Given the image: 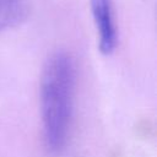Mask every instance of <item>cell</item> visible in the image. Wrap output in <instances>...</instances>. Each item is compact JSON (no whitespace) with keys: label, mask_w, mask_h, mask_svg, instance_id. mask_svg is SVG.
Masks as SVG:
<instances>
[{"label":"cell","mask_w":157,"mask_h":157,"mask_svg":"<svg viewBox=\"0 0 157 157\" xmlns=\"http://www.w3.org/2000/svg\"><path fill=\"white\" fill-rule=\"evenodd\" d=\"M75 87V65L65 52L52 54L43 67L40 80V108L43 139L47 151H63L71 124Z\"/></svg>","instance_id":"1"},{"label":"cell","mask_w":157,"mask_h":157,"mask_svg":"<svg viewBox=\"0 0 157 157\" xmlns=\"http://www.w3.org/2000/svg\"><path fill=\"white\" fill-rule=\"evenodd\" d=\"M93 20L98 33L99 50L108 55L112 54L117 45V29L113 16L110 0H91Z\"/></svg>","instance_id":"2"},{"label":"cell","mask_w":157,"mask_h":157,"mask_svg":"<svg viewBox=\"0 0 157 157\" xmlns=\"http://www.w3.org/2000/svg\"><path fill=\"white\" fill-rule=\"evenodd\" d=\"M26 15V0H0V32L18 25Z\"/></svg>","instance_id":"3"}]
</instances>
